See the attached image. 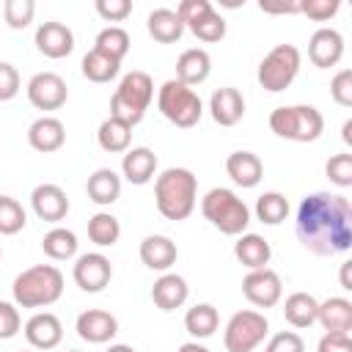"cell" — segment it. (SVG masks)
Masks as SVG:
<instances>
[{"instance_id":"cell-11","label":"cell","mask_w":352,"mask_h":352,"mask_svg":"<svg viewBox=\"0 0 352 352\" xmlns=\"http://www.w3.org/2000/svg\"><path fill=\"white\" fill-rule=\"evenodd\" d=\"M28 102L36 107V110H58L66 104L69 99V88H66V80L55 72H38L28 80Z\"/></svg>"},{"instance_id":"cell-51","label":"cell","mask_w":352,"mask_h":352,"mask_svg":"<svg viewBox=\"0 0 352 352\" xmlns=\"http://www.w3.org/2000/svg\"><path fill=\"white\" fill-rule=\"evenodd\" d=\"M179 352H209V349L204 344H198V341H187V344L179 346Z\"/></svg>"},{"instance_id":"cell-50","label":"cell","mask_w":352,"mask_h":352,"mask_svg":"<svg viewBox=\"0 0 352 352\" xmlns=\"http://www.w3.org/2000/svg\"><path fill=\"white\" fill-rule=\"evenodd\" d=\"M349 270H352V261H344V264H341V275H338V278H341V289H346V292L352 289V280H349Z\"/></svg>"},{"instance_id":"cell-48","label":"cell","mask_w":352,"mask_h":352,"mask_svg":"<svg viewBox=\"0 0 352 352\" xmlns=\"http://www.w3.org/2000/svg\"><path fill=\"white\" fill-rule=\"evenodd\" d=\"M316 352H352V338L349 333H324Z\"/></svg>"},{"instance_id":"cell-10","label":"cell","mask_w":352,"mask_h":352,"mask_svg":"<svg viewBox=\"0 0 352 352\" xmlns=\"http://www.w3.org/2000/svg\"><path fill=\"white\" fill-rule=\"evenodd\" d=\"M242 294L248 297V302H253L256 308H272L280 302L283 297V280L275 270L261 267V270H248V275L242 278Z\"/></svg>"},{"instance_id":"cell-2","label":"cell","mask_w":352,"mask_h":352,"mask_svg":"<svg viewBox=\"0 0 352 352\" xmlns=\"http://www.w3.org/2000/svg\"><path fill=\"white\" fill-rule=\"evenodd\" d=\"M198 179L190 168H168L154 182V204L165 220H187L195 209Z\"/></svg>"},{"instance_id":"cell-28","label":"cell","mask_w":352,"mask_h":352,"mask_svg":"<svg viewBox=\"0 0 352 352\" xmlns=\"http://www.w3.org/2000/svg\"><path fill=\"white\" fill-rule=\"evenodd\" d=\"M146 30H148V36H151L154 41H160V44H173V41L182 38V33H184L187 28H184V22L179 19V14H176L173 8H154V11L148 14V19H146Z\"/></svg>"},{"instance_id":"cell-26","label":"cell","mask_w":352,"mask_h":352,"mask_svg":"<svg viewBox=\"0 0 352 352\" xmlns=\"http://www.w3.org/2000/svg\"><path fill=\"white\" fill-rule=\"evenodd\" d=\"M85 192L94 204L99 206H110L118 201L121 195V176L113 170V168H96L88 182H85Z\"/></svg>"},{"instance_id":"cell-21","label":"cell","mask_w":352,"mask_h":352,"mask_svg":"<svg viewBox=\"0 0 352 352\" xmlns=\"http://www.w3.org/2000/svg\"><path fill=\"white\" fill-rule=\"evenodd\" d=\"M121 173L129 184H148L157 173V154L148 146H135L126 148L121 157Z\"/></svg>"},{"instance_id":"cell-12","label":"cell","mask_w":352,"mask_h":352,"mask_svg":"<svg viewBox=\"0 0 352 352\" xmlns=\"http://www.w3.org/2000/svg\"><path fill=\"white\" fill-rule=\"evenodd\" d=\"M72 278L82 292L96 294L110 283L113 264H110V258L104 253H96V250L94 253H82V256H77V261L72 267Z\"/></svg>"},{"instance_id":"cell-30","label":"cell","mask_w":352,"mask_h":352,"mask_svg":"<svg viewBox=\"0 0 352 352\" xmlns=\"http://www.w3.org/2000/svg\"><path fill=\"white\" fill-rule=\"evenodd\" d=\"M96 143H99V148L107 151V154H124V151L129 148V143H132V126L124 124V121H118V118H110V116H107V118L99 124V129H96Z\"/></svg>"},{"instance_id":"cell-52","label":"cell","mask_w":352,"mask_h":352,"mask_svg":"<svg viewBox=\"0 0 352 352\" xmlns=\"http://www.w3.org/2000/svg\"><path fill=\"white\" fill-rule=\"evenodd\" d=\"M341 138H344V143H346V146L352 143V118H346V121H344V126H341Z\"/></svg>"},{"instance_id":"cell-16","label":"cell","mask_w":352,"mask_h":352,"mask_svg":"<svg viewBox=\"0 0 352 352\" xmlns=\"http://www.w3.org/2000/svg\"><path fill=\"white\" fill-rule=\"evenodd\" d=\"M30 206L38 220L44 223H60L69 214V198L58 184H38L30 192Z\"/></svg>"},{"instance_id":"cell-3","label":"cell","mask_w":352,"mask_h":352,"mask_svg":"<svg viewBox=\"0 0 352 352\" xmlns=\"http://www.w3.org/2000/svg\"><path fill=\"white\" fill-rule=\"evenodd\" d=\"M11 294L16 308H47L63 294V272L55 264L28 267L14 278Z\"/></svg>"},{"instance_id":"cell-20","label":"cell","mask_w":352,"mask_h":352,"mask_svg":"<svg viewBox=\"0 0 352 352\" xmlns=\"http://www.w3.org/2000/svg\"><path fill=\"white\" fill-rule=\"evenodd\" d=\"M179 258V248L165 234H151L140 242V261L154 272H168Z\"/></svg>"},{"instance_id":"cell-14","label":"cell","mask_w":352,"mask_h":352,"mask_svg":"<svg viewBox=\"0 0 352 352\" xmlns=\"http://www.w3.org/2000/svg\"><path fill=\"white\" fill-rule=\"evenodd\" d=\"M33 41H36V50L52 60H60V58L72 55V50H74V33L63 22H41L36 28Z\"/></svg>"},{"instance_id":"cell-7","label":"cell","mask_w":352,"mask_h":352,"mask_svg":"<svg viewBox=\"0 0 352 352\" xmlns=\"http://www.w3.org/2000/svg\"><path fill=\"white\" fill-rule=\"evenodd\" d=\"M157 107H160V113L170 124L182 126V129L195 126L201 121V116H204V102L195 94V88L179 82L176 77L173 80H165L160 85V91H157Z\"/></svg>"},{"instance_id":"cell-38","label":"cell","mask_w":352,"mask_h":352,"mask_svg":"<svg viewBox=\"0 0 352 352\" xmlns=\"http://www.w3.org/2000/svg\"><path fill=\"white\" fill-rule=\"evenodd\" d=\"M187 30H190L195 38H201V41H206V44H214V41H220V38L226 36V19L212 8V11L204 14L198 22H192Z\"/></svg>"},{"instance_id":"cell-44","label":"cell","mask_w":352,"mask_h":352,"mask_svg":"<svg viewBox=\"0 0 352 352\" xmlns=\"http://www.w3.org/2000/svg\"><path fill=\"white\" fill-rule=\"evenodd\" d=\"M94 8L104 22H124L132 14V0H96Z\"/></svg>"},{"instance_id":"cell-15","label":"cell","mask_w":352,"mask_h":352,"mask_svg":"<svg viewBox=\"0 0 352 352\" xmlns=\"http://www.w3.org/2000/svg\"><path fill=\"white\" fill-rule=\"evenodd\" d=\"M308 58L319 69H330L344 58V36L336 28H319L308 38Z\"/></svg>"},{"instance_id":"cell-40","label":"cell","mask_w":352,"mask_h":352,"mask_svg":"<svg viewBox=\"0 0 352 352\" xmlns=\"http://www.w3.org/2000/svg\"><path fill=\"white\" fill-rule=\"evenodd\" d=\"M324 173L336 187H352V154L341 151L324 162Z\"/></svg>"},{"instance_id":"cell-17","label":"cell","mask_w":352,"mask_h":352,"mask_svg":"<svg viewBox=\"0 0 352 352\" xmlns=\"http://www.w3.org/2000/svg\"><path fill=\"white\" fill-rule=\"evenodd\" d=\"M25 338L33 349H55L63 341V324L55 314L38 311L25 322Z\"/></svg>"},{"instance_id":"cell-39","label":"cell","mask_w":352,"mask_h":352,"mask_svg":"<svg viewBox=\"0 0 352 352\" xmlns=\"http://www.w3.org/2000/svg\"><path fill=\"white\" fill-rule=\"evenodd\" d=\"M36 16V3L33 0H6L3 6V19L11 30H25Z\"/></svg>"},{"instance_id":"cell-18","label":"cell","mask_w":352,"mask_h":352,"mask_svg":"<svg viewBox=\"0 0 352 352\" xmlns=\"http://www.w3.org/2000/svg\"><path fill=\"white\" fill-rule=\"evenodd\" d=\"M209 113H212V121L214 124L234 126L245 116V96L236 88L223 85V88L212 91V96H209Z\"/></svg>"},{"instance_id":"cell-36","label":"cell","mask_w":352,"mask_h":352,"mask_svg":"<svg viewBox=\"0 0 352 352\" xmlns=\"http://www.w3.org/2000/svg\"><path fill=\"white\" fill-rule=\"evenodd\" d=\"M94 50H99V52H104L116 60H124V55L129 52V33L118 25H110V28L99 30V36L94 41Z\"/></svg>"},{"instance_id":"cell-1","label":"cell","mask_w":352,"mask_h":352,"mask_svg":"<svg viewBox=\"0 0 352 352\" xmlns=\"http://www.w3.org/2000/svg\"><path fill=\"white\" fill-rule=\"evenodd\" d=\"M300 245L314 256H338L352 248V204L338 192H311L294 217Z\"/></svg>"},{"instance_id":"cell-37","label":"cell","mask_w":352,"mask_h":352,"mask_svg":"<svg viewBox=\"0 0 352 352\" xmlns=\"http://www.w3.org/2000/svg\"><path fill=\"white\" fill-rule=\"evenodd\" d=\"M28 223V214H25V206L11 198V195H0V234L3 236H14L25 228Z\"/></svg>"},{"instance_id":"cell-47","label":"cell","mask_w":352,"mask_h":352,"mask_svg":"<svg viewBox=\"0 0 352 352\" xmlns=\"http://www.w3.org/2000/svg\"><path fill=\"white\" fill-rule=\"evenodd\" d=\"M212 11V3L209 0H182L179 6H176V14H179V19L184 22V28H190L192 22H198L204 14H209Z\"/></svg>"},{"instance_id":"cell-35","label":"cell","mask_w":352,"mask_h":352,"mask_svg":"<svg viewBox=\"0 0 352 352\" xmlns=\"http://www.w3.org/2000/svg\"><path fill=\"white\" fill-rule=\"evenodd\" d=\"M256 217L264 226H280L289 217V201H286V195L278 192V190L261 192L258 201H256Z\"/></svg>"},{"instance_id":"cell-43","label":"cell","mask_w":352,"mask_h":352,"mask_svg":"<svg viewBox=\"0 0 352 352\" xmlns=\"http://www.w3.org/2000/svg\"><path fill=\"white\" fill-rule=\"evenodd\" d=\"M264 352H305V341L294 330H280L267 341Z\"/></svg>"},{"instance_id":"cell-29","label":"cell","mask_w":352,"mask_h":352,"mask_svg":"<svg viewBox=\"0 0 352 352\" xmlns=\"http://www.w3.org/2000/svg\"><path fill=\"white\" fill-rule=\"evenodd\" d=\"M316 308H319V300L308 292H294L286 297L283 302V319L297 327V330H305L316 322Z\"/></svg>"},{"instance_id":"cell-53","label":"cell","mask_w":352,"mask_h":352,"mask_svg":"<svg viewBox=\"0 0 352 352\" xmlns=\"http://www.w3.org/2000/svg\"><path fill=\"white\" fill-rule=\"evenodd\" d=\"M104 352H138L135 346H129V344H110Z\"/></svg>"},{"instance_id":"cell-25","label":"cell","mask_w":352,"mask_h":352,"mask_svg":"<svg viewBox=\"0 0 352 352\" xmlns=\"http://www.w3.org/2000/svg\"><path fill=\"white\" fill-rule=\"evenodd\" d=\"M234 256H236L239 264H245L248 270H261V267L270 264L272 248H270V242H267L261 234L245 231V234H239L236 242H234Z\"/></svg>"},{"instance_id":"cell-32","label":"cell","mask_w":352,"mask_h":352,"mask_svg":"<svg viewBox=\"0 0 352 352\" xmlns=\"http://www.w3.org/2000/svg\"><path fill=\"white\" fill-rule=\"evenodd\" d=\"M220 327V314L212 302H198L184 314V330L198 341V338H209L214 336V330Z\"/></svg>"},{"instance_id":"cell-41","label":"cell","mask_w":352,"mask_h":352,"mask_svg":"<svg viewBox=\"0 0 352 352\" xmlns=\"http://www.w3.org/2000/svg\"><path fill=\"white\" fill-rule=\"evenodd\" d=\"M19 330H22V316H19L16 302L0 300V341L14 338Z\"/></svg>"},{"instance_id":"cell-19","label":"cell","mask_w":352,"mask_h":352,"mask_svg":"<svg viewBox=\"0 0 352 352\" xmlns=\"http://www.w3.org/2000/svg\"><path fill=\"white\" fill-rule=\"evenodd\" d=\"M28 143L41 151V154H52L66 143V126L60 118L55 116H41L28 126Z\"/></svg>"},{"instance_id":"cell-34","label":"cell","mask_w":352,"mask_h":352,"mask_svg":"<svg viewBox=\"0 0 352 352\" xmlns=\"http://www.w3.org/2000/svg\"><path fill=\"white\" fill-rule=\"evenodd\" d=\"M121 69V60L99 52V50H88L85 58H82V74L91 80V82H110Z\"/></svg>"},{"instance_id":"cell-6","label":"cell","mask_w":352,"mask_h":352,"mask_svg":"<svg viewBox=\"0 0 352 352\" xmlns=\"http://www.w3.org/2000/svg\"><path fill=\"white\" fill-rule=\"evenodd\" d=\"M270 129L294 143H314L324 132V118L314 104H283L270 113Z\"/></svg>"},{"instance_id":"cell-46","label":"cell","mask_w":352,"mask_h":352,"mask_svg":"<svg viewBox=\"0 0 352 352\" xmlns=\"http://www.w3.org/2000/svg\"><path fill=\"white\" fill-rule=\"evenodd\" d=\"M19 72L14 63L8 60H0V102H8L19 94Z\"/></svg>"},{"instance_id":"cell-49","label":"cell","mask_w":352,"mask_h":352,"mask_svg":"<svg viewBox=\"0 0 352 352\" xmlns=\"http://www.w3.org/2000/svg\"><path fill=\"white\" fill-rule=\"evenodd\" d=\"M264 14H300V3H258Z\"/></svg>"},{"instance_id":"cell-13","label":"cell","mask_w":352,"mask_h":352,"mask_svg":"<svg viewBox=\"0 0 352 352\" xmlns=\"http://www.w3.org/2000/svg\"><path fill=\"white\" fill-rule=\"evenodd\" d=\"M74 330L82 341L88 344H107L116 338L118 333V319L110 314V311H102V308H88L77 316L74 322Z\"/></svg>"},{"instance_id":"cell-5","label":"cell","mask_w":352,"mask_h":352,"mask_svg":"<svg viewBox=\"0 0 352 352\" xmlns=\"http://www.w3.org/2000/svg\"><path fill=\"white\" fill-rule=\"evenodd\" d=\"M201 212L204 217L228 236H239L248 231L250 226V209L248 204L228 187H212L204 198H201Z\"/></svg>"},{"instance_id":"cell-45","label":"cell","mask_w":352,"mask_h":352,"mask_svg":"<svg viewBox=\"0 0 352 352\" xmlns=\"http://www.w3.org/2000/svg\"><path fill=\"white\" fill-rule=\"evenodd\" d=\"M330 96H333L341 107H352V69H341V72L330 80Z\"/></svg>"},{"instance_id":"cell-54","label":"cell","mask_w":352,"mask_h":352,"mask_svg":"<svg viewBox=\"0 0 352 352\" xmlns=\"http://www.w3.org/2000/svg\"><path fill=\"white\" fill-rule=\"evenodd\" d=\"M66 352H82V349H66Z\"/></svg>"},{"instance_id":"cell-23","label":"cell","mask_w":352,"mask_h":352,"mask_svg":"<svg viewBox=\"0 0 352 352\" xmlns=\"http://www.w3.org/2000/svg\"><path fill=\"white\" fill-rule=\"evenodd\" d=\"M226 173L231 176V182L236 187L250 190L264 179V162L253 151H234L226 160Z\"/></svg>"},{"instance_id":"cell-31","label":"cell","mask_w":352,"mask_h":352,"mask_svg":"<svg viewBox=\"0 0 352 352\" xmlns=\"http://www.w3.org/2000/svg\"><path fill=\"white\" fill-rule=\"evenodd\" d=\"M77 248H80L77 234L72 228H63V226L50 228L44 234V239H41V250L52 261H69V258H74L77 256Z\"/></svg>"},{"instance_id":"cell-42","label":"cell","mask_w":352,"mask_h":352,"mask_svg":"<svg viewBox=\"0 0 352 352\" xmlns=\"http://www.w3.org/2000/svg\"><path fill=\"white\" fill-rule=\"evenodd\" d=\"M341 8L338 0H302L300 3V14H305L314 22H327L330 16H336Z\"/></svg>"},{"instance_id":"cell-27","label":"cell","mask_w":352,"mask_h":352,"mask_svg":"<svg viewBox=\"0 0 352 352\" xmlns=\"http://www.w3.org/2000/svg\"><path fill=\"white\" fill-rule=\"evenodd\" d=\"M316 322L327 333H349L352 330V302L346 297H330V300L319 302Z\"/></svg>"},{"instance_id":"cell-33","label":"cell","mask_w":352,"mask_h":352,"mask_svg":"<svg viewBox=\"0 0 352 352\" xmlns=\"http://www.w3.org/2000/svg\"><path fill=\"white\" fill-rule=\"evenodd\" d=\"M121 236V223L116 214L110 212H96L94 217H88V239L96 248H113Z\"/></svg>"},{"instance_id":"cell-4","label":"cell","mask_w":352,"mask_h":352,"mask_svg":"<svg viewBox=\"0 0 352 352\" xmlns=\"http://www.w3.org/2000/svg\"><path fill=\"white\" fill-rule=\"evenodd\" d=\"M154 99V80L146 72H129L121 77L116 94L110 96V118H118L129 126L140 124Z\"/></svg>"},{"instance_id":"cell-9","label":"cell","mask_w":352,"mask_h":352,"mask_svg":"<svg viewBox=\"0 0 352 352\" xmlns=\"http://www.w3.org/2000/svg\"><path fill=\"white\" fill-rule=\"evenodd\" d=\"M267 333H270L267 316L253 308H245L228 319L223 330V346L228 352H253L267 338Z\"/></svg>"},{"instance_id":"cell-55","label":"cell","mask_w":352,"mask_h":352,"mask_svg":"<svg viewBox=\"0 0 352 352\" xmlns=\"http://www.w3.org/2000/svg\"><path fill=\"white\" fill-rule=\"evenodd\" d=\"M0 258H3V248H0Z\"/></svg>"},{"instance_id":"cell-8","label":"cell","mask_w":352,"mask_h":352,"mask_svg":"<svg viewBox=\"0 0 352 352\" xmlns=\"http://www.w3.org/2000/svg\"><path fill=\"white\" fill-rule=\"evenodd\" d=\"M300 60L302 58H300V50L294 44H278V47H272L261 58V63H258V72H256L258 85L264 91H270V94L286 91L294 82L297 72H300Z\"/></svg>"},{"instance_id":"cell-24","label":"cell","mask_w":352,"mask_h":352,"mask_svg":"<svg viewBox=\"0 0 352 352\" xmlns=\"http://www.w3.org/2000/svg\"><path fill=\"white\" fill-rule=\"evenodd\" d=\"M209 72H212V58L201 47L184 50L179 55V60H176V80L184 82V85H190V88L192 85H201L209 77Z\"/></svg>"},{"instance_id":"cell-22","label":"cell","mask_w":352,"mask_h":352,"mask_svg":"<svg viewBox=\"0 0 352 352\" xmlns=\"http://www.w3.org/2000/svg\"><path fill=\"white\" fill-rule=\"evenodd\" d=\"M187 297H190V286L176 272H162L151 286V300L160 311H176L187 302Z\"/></svg>"}]
</instances>
